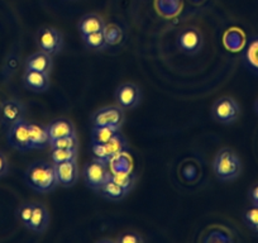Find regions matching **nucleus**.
<instances>
[{"instance_id":"nucleus-1","label":"nucleus","mask_w":258,"mask_h":243,"mask_svg":"<svg viewBox=\"0 0 258 243\" xmlns=\"http://www.w3.org/2000/svg\"><path fill=\"white\" fill-rule=\"evenodd\" d=\"M26 183L34 192L47 194L58 187L56 172H54L53 162L49 163L46 161H37L32 163L26 171Z\"/></svg>"},{"instance_id":"nucleus-2","label":"nucleus","mask_w":258,"mask_h":243,"mask_svg":"<svg viewBox=\"0 0 258 243\" xmlns=\"http://www.w3.org/2000/svg\"><path fill=\"white\" fill-rule=\"evenodd\" d=\"M213 170L220 181H233L242 173L243 166L239 156L232 148L224 147L219 150L213 161Z\"/></svg>"},{"instance_id":"nucleus-3","label":"nucleus","mask_w":258,"mask_h":243,"mask_svg":"<svg viewBox=\"0 0 258 243\" xmlns=\"http://www.w3.org/2000/svg\"><path fill=\"white\" fill-rule=\"evenodd\" d=\"M111 172L108 168V162L94 158L93 161L86 163L83 168L84 183L89 189L99 192L106 181L110 180Z\"/></svg>"},{"instance_id":"nucleus-4","label":"nucleus","mask_w":258,"mask_h":243,"mask_svg":"<svg viewBox=\"0 0 258 243\" xmlns=\"http://www.w3.org/2000/svg\"><path fill=\"white\" fill-rule=\"evenodd\" d=\"M212 115L222 125H233L240 116V106L230 96H223L213 104Z\"/></svg>"},{"instance_id":"nucleus-5","label":"nucleus","mask_w":258,"mask_h":243,"mask_svg":"<svg viewBox=\"0 0 258 243\" xmlns=\"http://www.w3.org/2000/svg\"><path fill=\"white\" fill-rule=\"evenodd\" d=\"M129 145L126 142V138L119 132L118 135L114 136L109 142L104 145H93V155L94 158L109 162L116 156H120L128 151Z\"/></svg>"},{"instance_id":"nucleus-6","label":"nucleus","mask_w":258,"mask_h":243,"mask_svg":"<svg viewBox=\"0 0 258 243\" xmlns=\"http://www.w3.org/2000/svg\"><path fill=\"white\" fill-rule=\"evenodd\" d=\"M36 42L39 51L46 52L52 57L58 54L63 48V36L58 29L53 27H43L39 29Z\"/></svg>"},{"instance_id":"nucleus-7","label":"nucleus","mask_w":258,"mask_h":243,"mask_svg":"<svg viewBox=\"0 0 258 243\" xmlns=\"http://www.w3.org/2000/svg\"><path fill=\"white\" fill-rule=\"evenodd\" d=\"M125 120L124 109L116 105H109L96 110L91 116L93 127H115L121 128Z\"/></svg>"},{"instance_id":"nucleus-8","label":"nucleus","mask_w":258,"mask_h":243,"mask_svg":"<svg viewBox=\"0 0 258 243\" xmlns=\"http://www.w3.org/2000/svg\"><path fill=\"white\" fill-rule=\"evenodd\" d=\"M115 101L120 108L135 109L142 101V91L136 84L124 83L115 90Z\"/></svg>"},{"instance_id":"nucleus-9","label":"nucleus","mask_w":258,"mask_h":243,"mask_svg":"<svg viewBox=\"0 0 258 243\" xmlns=\"http://www.w3.org/2000/svg\"><path fill=\"white\" fill-rule=\"evenodd\" d=\"M8 143L17 151L26 152L31 150V140H29L28 122L22 119L12 125L8 130Z\"/></svg>"},{"instance_id":"nucleus-10","label":"nucleus","mask_w":258,"mask_h":243,"mask_svg":"<svg viewBox=\"0 0 258 243\" xmlns=\"http://www.w3.org/2000/svg\"><path fill=\"white\" fill-rule=\"evenodd\" d=\"M177 47L187 54H197L203 47V36L198 29H183L177 36Z\"/></svg>"},{"instance_id":"nucleus-11","label":"nucleus","mask_w":258,"mask_h":243,"mask_svg":"<svg viewBox=\"0 0 258 243\" xmlns=\"http://www.w3.org/2000/svg\"><path fill=\"white\" fill-rule=\"evenodd\" d=\"M58 185L63 188H71L79 180V166L76 160L66 161V162L53 163Z\"/></svg>"},{"instance_id":"nucleus-12","label":"nucleus","mask_w":258,"mask_h":243,"mask_svg":"<svg viewBox=\"0 0 258 243\" xmlns=\"http://www.w3.org/2000/svg\"><path fill=\"white\" fill-rule=\"evenodd\" d=\"M24 114H26V106L16 99L6 100L2 105V118H3L4 125L8 127L24 119Z\"/></svg>"},{"instance_id":"nucleus-13","label":"nucleus","mask_w":258,"mask_h":243,"mask_svg":"<svg viewBox=\"0 0 258 243\" xmlns=\"http://www.w3.org/2000/svg\"><path fill=\"white\" fill-rule=\"evenodd\" d=\"M49 220H51V218H49L48 209L41 203H34L33 213H32V218L27 228L32 232L41 234V233H44L47 230L49 225Z\"/></svg>"},{"instance_id":"nucleus-14","label":"nucleus","mask_w":258,"mask_h":243,"mask_svg":"<svg viewBox=\"0 0 258 243\" xmlns=\"http://www.w3.org/2000/svg\"><path fill=\"white\" fill-rule=\"evenodd\" d=\"M23 84L28 90L34 93H43L49 88V75L34 70H26Z\"/></svg>"},{"instance_id":"nucleus-15","label":"nucleus","mask_w":258,"mask_h":243,"mask_svg":"<svg viewBox=\"0 0 258 243\" xmlns=\"http://www.w3.org/2000/svg\"><path fill=\"white\" fill-rule=\"evenodd\" d=\"M53 68V59L51 54L43 51H38L31 54L26 61V70H34L49 75Z\"/></svg>"},{"instance_id":"nucleus-16","label":"nucleus","mask_w":258,"mask_h":243,"mask_svg":"<svg viewBox=\"0 0 258 243\" xmlns=\"http://www.w3.org/2000/svg\"><path fill=\"white\" fill-rule=\"evenodd\" d=\"M47 127V132H48L49 140L53 141L57 138L66 137V136H73L76 135L75 126L73 125V122L64 118L54 119L49 123Z\"/></svg>"},{"instance_id":"nucleus-17","label":"nucleus","mask_w":258,"mask_h":243,"mask_svg":"<svg viewBox=\"0 0 258 243\" xmlns=\"http://www.w3.org/2000/svg\"><path fill=\"white\" fill-rule=\"evenodd\" d=\"M28 130L31 150H43V148L48 147L51 140H49L48 132H47V127L28 122Z\"/></svg>"},{"instance_id":"nucleus-18","label":"nucleus","mask_w":258,"mask_h":243,"mask_svg":"<svg viewBox=\"0 0 258 243\" xmlns=\"http://www.w3.org/2000/svg\"><path fill=\"white\" fill-rule=\"evenodd\" d=\"M105 22L101 18L99 14L90 13L84 16L83 18L79 21L78 28L79 32L81 33V36H86V34L96 33V32H101L105 28Z\"/></svg>"},{"instance_id":"nucleus-19","label":"nucleus","mask_w":258,"mask_h":243,"mask_svg":"<svg viewBox=\"0 0 258 243\" xmlns=\"http://www.w3.org/2000/svg\"><path fill=\"white\" fill-rule=\"evenodd\" d=\"M242 61L250 73L258 75V36L250 38L243 49Z\"/></svg>"},{"instance_id":"nucleus-20","label":"nucleus","mask_w":258,"mask_h":243,"mask_svg":"<svg viewBox=\"0 0 258 243\" xmlns=\"http://www.w3.org/2000/svg\"><path fill=\"white\" fill-rule=\"evenodd\" d=\"M98 193L101 197H104L108 200H111V202H119V200L124 199L128 195V193L120 185L116 184L115 181L111 180V178L109 181H106Z\"/></svg>"},{"instance_id":"nucleus-21","label":"nucleus","mask_w":258,"mask_h":243,"mask_svg":"<svg viewBox=\"0 0 258 243\" xmlns=\"http://www.w3.org/2000/svg\"><path fill=\"white\" fill-rule=\"evenodd\" d=\"M120 132V128L115 127H93L91 132V142L93 145H104L109 142L114 136Z\"/></svg>"},{"instance_id":"nucleus-22","label":"nucleus","mask_w":258,"mask_h":243,"mask_svg":"<svg viewBox=\"0 0 258 243\" xmlns=\"http://www.w3.org/2000/svg\"><path fill=\"white\" fill-rule=\"evenodd\" d=\"M110 178L115 181L118 185H120L128 194L133 190L136 180H137L135 173L131 172V171H115V172H111Z\"/></svg>"},{"instance_id":"nucleus-23","label":"nucleus","mask_w":258,"mask_h":243,"mask_svg":"<svg viewBox=\"0 0 258 243\" xmlns=\"http://www.w3.org/2000/svg\"><path fill=\"white\" fill-rule=\"evenodd\" d=\"M83 41L86 48L91 49V51H104L108 47L104 31L83 36Z\"/></svg>"},{"instance_id":"nucleus-24","label":"nucleus","mask_w":258,"mask_h":243,"mask_svg":"<svg viewBox=\"0 0 258 243\" xmlns=\"http://www.w3.org/2000/svg\"><path fill=\"white\" fill-rule=\"evenodd\" d=\"M51 151H52L51 158L53 163L78 160L79 150H69V148H51Z\"/></svg>"},{"instance_id":"nucleus-25","label":"nucleus","mask_w":258,"mask_h":243,"mask_svg":"<svg viewBox=\"0 0 258 243\" xmlns=\"http://www.w3.org/2000/svg\"><path fill=\"white\" fill-rule=\"evenodd\" d=\"M244 224L258 237V205H250L243 214Z\"/></svg>"},{"instance_id":"nucleus-26","label":"nucleus","mask_w":258,"mask_h":243,"mask_svg":"<svg viewBox=\"0 0 258 243\" xmlns=\"http://www.w3.org/2000/svg\"><path fill=\"white\" fill-rule=\"evenodd\" d=\"M49 148H69V150H79V140L76 135L66 136L57 138L49 142Z\"/></svg>"},{"instance_id":"nucleus-27","label":"nucleus","mask_w":258,"mask_h":243,"mask_svg":"<svg viewBox=\"0 0 258 243\" xmlns=\"http://www.w3.org/2000/svg\"><path fill=\"white\" fill-rule=\"evenodd\" d=\"M104 34H105L108 46H115L123 39V31L119 28L116 24H109L104 28Z\"/></svg>"},{"instance_id":"nucleus-28","label":"nucleus","mask_w":258,"mask_h":243,"mask_svg":"<svg viewBox=\"0 0 258 243\" xmlns=\"http://www.w3.org/2000/svg\"><path fill=\"white\" fill-rule=\"evenodd\" d=\"M33 207L34 203H23L22 205H19V208L17 209V217H18L19 222L27 227L32 218V213H33Z\"/></svg>"},{"instance_id":"nucleus-29","label":"nucleus","mask_w":258,"mask_h":243,"mask_svg":"<svg viewBox=\"0 0 258 243\" xmlns=\"http://www.w3.org/2000/svg\"><path fill=\"white\" fill-rule=\"evenodd\" d=\"M145 238L137 232H124L121 234H119L118 237L114 239V242L118 243H143L145 242Z\"/></svg>"},{"instance_id":"nucleus-30","label":"nucleus","mask_w":258,"mask_h":243,"mask_svg":"<svg viewBox=\"0 0 258 243\" xmlns=\"http://www.w3.org/2000/svg\"><path fill=\"white\" fill-rule=\"evenodd\" d=\"M9 172V161L3 152H0V177L8 175Z\"/></svg>"},{"instance_id":"nucleus-31","label":"nucleus","mask_w":258,"mask_h":243,"mask_svg":"<svg viewBox=\"0 0 258 243\" xmlns=\"http://www.w3.org/2000/svg\"><path fill=\"white\" fill-rule=\"evenodd\" d=\"M249 200L253 205H258V184L249 190Z\"/></svg>"},{"instance_id":"nucleus-32","label":"nucleus","mask_w":258,"mask_h":243,"mask_svg":"<svg viewBox=\"0 0 258 243\" xmlns=\"http://www.w3.org/2000/svg\"><path fill=\"white\" fill-rule=\"evenodd\" d=\"M254 110H255V113L258 114V99L255 100V103H254Z\"/></svg>"}]
</instances>
